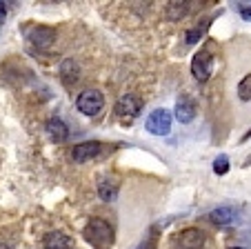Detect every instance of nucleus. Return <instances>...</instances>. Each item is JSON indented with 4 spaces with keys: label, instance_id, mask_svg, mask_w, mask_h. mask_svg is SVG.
I'll list each match as a JSON object with an SVG mask.
<instances>
[{
    "label": "nucleus",
    "instance_id": "1",
    "mask_svg": "<svg viewBox=\"0 0 251 249\" xmlns=\"http://www.w3.org/2000/svg\"><path fill=\"white\" fill-rule=\"evenodd\" d=\"M85 238L96 249H109L114 245V229L109 222L100 221V218H91L85 227Z\"/></svg>",
    "mask_w": 251,
    "mask_h": 249
},
{
    "label": "nucleus",
    "instance_id": "2",
    "mask_svg": "<svg viewBox=\"0 0 251 249\" xmlns=\"http://www.w3.org/2000/svg\"><path fill=\"white\" fill-rule=\"evenodd\" d=\"M76 107H78V111L85 113V116H98V113L102 111V107H104L102 91H98V89H85L82 94H78Z\"/></svg>",
    "mask_w": 251,
    "mask_h": 249
},
{
    "label": "nucleus",
    "instance_id": "3",
    "mask_svg": "<svg viewBox=\"0 0 251 249\" xmlns=\"http://www.w3.org/2000/svg\"><path fill=\"white\" fill-rule=\"evenodd\" d=\"M145 127L153 136H167L171 132V113L167 109H153L145 120Z\"/></svg>",
    "mask_w": 251,
    "mask_h": 249
},
{
    "label": "nucleus",
    "instance_id": "4",
    "mask_svg": "<svg viewBox=\"0 0 251 249\" xmlns=\"http://www.w3.org/2000/svg\"><path fill=\"white\" fill-rule=\"evenodd\" d=\"M211 71H213L211 52H209V49H200L194 56V60H191V74H194V78L198 80V83H207Z\"/></svg>",
    "mask_w": 251,
    "mask_h": 249
},
{
    "label": "nucleus",
    "instance_id": "5",
    "mask_svg": "<svg viewBox=\"0 0 251 249\" xmlns=\"http://www.w3.org/2000/svg\"><path fill=\"white\" fill-rule=\"evenodd\" d=\"M27 40L38 49H47L53 45L56 40V29L51 27H45V25H36V27H29L27 29Z\"/></svg>",
    "mask_w": 251,
    "mask_h": 249
},
{
    "label": "nucleus",
    "instance_id": "6",
    "mask_svg": "<svg viewBox=\"0 0 251 249\" xmlns=\"http://www.w3.org/2000/svg\"><path fill=\"white\" fill-rule=\"evenodd\" d=\"M140 98L133 94H127L123 96V98H118V103H116V113H118L120 118H127V120H131V118H136L138 113H140Z\"/></svg>",
    "mask_w": 251,
    "mask_h": 249
},
{
    "label": "nucleus",
    "instance_id": "7",
    "mask_svg": "<svg viewBox=\"0 0 251 249\" xmlns=\"http://www.w3.org/2000/svg\"><path fill=\"white\" fill-rule=\"evenodd\" d=\"M100 149H102V145H100L98 140H87V142H80V145L74 147L71 156H74L76 163H87V160L96 158V156L100 154Z\"/></svg>",
    "mask_w": 251,
    "mask_h": 249
},
{
    "label": "nucleus",
    "instance_id": "8",
    "mask_svg": "<svg viewBox=\"0 0 251 249\" xmlns=\"http://www.w3.org/2000/svg\"><path fill=\"white\" fill-rule=\"evenodd\" d=\"M176 118L182 125H189L196 118V103L189 98V96H180L178 103H176Z\"/></svg>",
    "mask_w": 251,
    "mask_h": 249
},
{
    "label": "nucleus",
    "instance_id": "9",
    "mask_svg": "<svg viewBox=\"0 0 251 249\" xmlns=\"http://www.w3.org/2000/svg\"><path fill=\"white\" fill-rule=\"evenodd\" d=\"M204 245V234L200 229H185L178 236V247L180 249H200Z\"/></svg>",
    "mask_w": 251,
    "mask_h": 249
},
{
    "label": "nucleus",
    "instance_id": "10",
    "mask_svg": "<svg viewBox=\"0 0 251 249\" xmlns=\"http://www.w3.org/2000/svg\"><path fill=\"white\" fill-rule=\"evenodd\" d=\"M45 249H74V240L69 236H65L62 231H51L43 238Z\"/></svg>",
    "mask_w": 251,
    "mask_h": 249
},
{
    "label": "nucleus",
    "instance_id": "11",
    "mask_svg": "<svg viewBox=\"0 0 251 249\" xmlns=\"http://www.w3.org/2000/svg\"><path fill=\"white\" fill-rule=\"evenodd\" d=\"M47 134L51 140L65 142L67 138H69V127H67L60 118H51V120H47Z\"/></svg>",
    "mask_w": 251,
    "mask_h": 249
},
{
    "label": "nucleus",
    "instance_id": "12",
    "mask_svg": "<svg viewBox=\"0 0 251 249\" xmlns=\"http://www.w3.org/2000/svg\"><path fill=\"white\" fill-rule=\"evenodd\" d=\"M209 221L213 225H229V222L236 221V209L233 207H218L209 214Z\"/></svg>",
    "mask_w": 251,
    "mask_h": 249
},
{
    "label": "nucleus",
    "instance_id": "13",
    "mask_svg": "<svg viewBox=\"0 0 251 249\" xmlns=\"http://www.w3.org/2000/svg\"><path fill=\"white\" fill-rule=\"evenodd\" d=\"M98 194L102 200H116V196H118V185L114 183V180H100L98 183Z\"/></svg>",
    "mask_w": 251,
    "mask_h": 249
},
{
    "label": "nucleus",
    "instance_id": "14",
    "mask_svg": "<svg viewBox=\"0 0 251 249\" xmlns=\"http://www.w3.org/2000/svg\"><path fill=\"white\" fill-rule=\"evenodd\" d=\"M207 29H209V20H202L198 27H191L189 31H187V43H189V45H196L200 38L204 36V31H207Z\"/></svg>",
    "mask_w": 251,
    "mask_h": 249
},
{
    "label": "nucleus",
    "instance_id": "15",
    "mask_svg": "<svg viewBox=\"0 0 251 249\" xmlns=\"http://www.w3.org/2000/svg\"><path fill=\"white\" fill-rule=\"evenodd\" d=\"M238 98L242 103H249L251 100V74H247L245 78L238 83Z\"/></svg>",
    "mask_w": 251,
    "mask_h": 249
},
{
    "label": "nucleus",
    "instance_id": "16",
    "mask_svg": "<svg viewBox=\"0 0 251 249\" xmlns=\"http://www.w3.org/2000/svg\"><path fill=\"white\" fill-rule=\"evenodd\" d=\"M187 14V2H169V18L178 20Z\"/></svg>",
    "mask_w": 251,
    "mask_h": 249
},
{
    "label": "nucleus",
    "instance_id": "17",
    "mask_svg": "<svg viewBox=\"0 0 251 249\" xmlns=\"http://www.w3.org/2000/svg\"><path fill=\"white\" fill-rule=\"evenodd\" d=\"M213 171L218 176H225L229 171V158L227 156H218V158L213 160Z\"/></svg>",
    "mask_w": 251,
    "mask_h": 249
},
{
    "label": "nucleus",
    "instance_id": "18",
    "mask_svg": "<svg viewBox=\"0 0 251 249\" xmlns=\"http://www.w3.org/2000/svg\"><path fill=\"white\" fill-rule=\"evenodd\" d=\"M238 9H240V16L245 20H251V7L247 5V2H240V7H238Z\"/></svg>",
    "mask_w": 251,
    "mask_h": 249
},
{
    "label": "nucleus",
    "instance_id": "19",
    "mask_svg": "<svg viewBox=\"0 0 251 249\" xmlns=\"http://www.w3.org/2000/svg\"><path fill=\"white\" fill-rule=\"evenodd\" d=\"M5 16H7V7H5V2L0 0V23L5 20Z\"/></svg>",
    "mask_w": 251,
    "mask_h": 249
},
{
    "label": "nucleus",
    "instance_id": "20",
    "mask_svg": "<svg viewBox=\"0 0 251 249\" xmlns=\"http://www.w3.org/2000/svg\"><path fill=\"white\" fill-rule=\"evenodd\" d=\"M0 249H16L14 245H9V243H0Z\"/></svg>",
    "mask_w": 251,
    "mask_h": 249
},
{
    "label": "nucleus",
    "instance_id": "21",
    "mask_svg": "<svg viewBox=\"0 0 251 249\" xmlns=\"http://www.w3.org/2000/svg\"><path fill=\"white\" fill-rule=\"evenodd\" d=\"M249 138H251V129H249V132L245 134V136H242V140H249Z\"/></svg>",
    "mask_w": 251,
    "mask_h": 249
},
{
    "label": "nucleus",
    "instance_id": "22",
    "mask_svg": "<svg viewBox=\"0 0 251 249\" xmlns=\"http://www.w3.org/2000/svg\"><path fill=\"white\" fill-rule=\"evenodd\" d=\"M229 249H245V247H229Z\"/></svg>",
    "mask_w": 251,
    "mask_h": 249
}]
</instances>
